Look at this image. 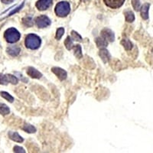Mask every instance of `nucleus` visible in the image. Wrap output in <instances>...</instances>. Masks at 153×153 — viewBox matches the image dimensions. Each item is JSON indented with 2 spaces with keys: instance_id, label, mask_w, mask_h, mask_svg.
Returning <instances> with one entry per match:
<instances>
[{
  "instance_id": "nucleus-18",
  "label": "nucleus",
  "mask_w": 153,
  "mask_h": 153,
  "mask_svg": "<svg viewBox=\"0 0 153 153\" xmlns=\"http://www.w3.org/2000/svg\"><path fill=\"white\" fill-rule=\"evenodd\" d=\"M74 55L76 56L77 58H82L83 57V54H82V49L80 47V45H76L74 47Z\"/></svg>"
},
{
  "instance_id": "nucleus-14",
  "label": "nucleus",
  "mask_w": 153,
  "mask_h": 153,
  "mask_svg": "<svg viewBox=\"0 0 153 153\" xmlns=\"http://www.w3.org/2000/svg\"><path fill=\"white\" fill-rule=\"evenodd\" d=\"M95 42L96 44H97V47L100 48H105L108 45V43H109L107 41L105 40L104 38H102L101 36L96 38Z\"/></svg>"
},
{
  "instance_id": "nucleus-4",
  "label": "nucleus",
  "mask_w": 153,
  "mask_h": 153,
  "mask_svg": "<svg viewBox=\"0 0 153 153\" xmlns=\"http://www.w3.org/2000/svg\"><path fill=\"white\" fill-rule=\"evenodd\" d=\"M35 23H36L37 26L40 28H46L49 26L51 23L50 19L46 16H40L36 18L35 19Z\"/></svg>"
},
{
  "instance_id": "nucleus-10",
  "label": "nucleus",
  "mask_w": 153,
  "mask_h": 153,
  "mask_svg": "<svg viewBox=\"0 0 153 153\" xmlns=\"http://www.w3.org/2000/svg\"><path fill=\"white\" fill-rule=\"evenodd\" d=\"M100 57H101V59L103 60L104 63H107L110 61V58H111V55H110L109 51L106 50V48H101L100 51Z\"/></svg>"
},
{
  "instance_id": "nucleus-6",
  "label": "nucleus",
  "mask_w": 153,
  "mask_h": 153,
  "mask_svg": "<svg viewBox=\"0 0 153 153\" xmlns=\"http://www.w3.org/2000/svg\"><path fill=\"white\" fill-rule=\"evenodd\" d=\"M51 71L56 75L61 80H66L67 76H68V74H67L66 71L58 67H53L51 68Z\"/></svg>"
},
{
  "instance_id": "nucleus-21",
  "label": "nucleus",
  "mask_w": 153,
  "mask_h": 153,
  "mask_svg": "<svg viewBox=\"0 0 153 153\" xmlns=\"http://www.w3.org/2000/svg\"><path fill=\"white\" fill-rule=\"evenodd\" d=\"M0 95H1L2 97H3L4 99H5L7 101L10 102V103H12V102L14 101V98H13V97H12L9 93L5 92V91H2V92L0 93Z\"/></svg>"
},
{
  "instance_id": "nucleus-7",
  "label": "nucleus",
  "mask_w": 153,
  "mask_h": 153,
  "mask_svg": "<svg viewBox=\"0 0 153 153\" xmlns=\"http://www.w3.org/2000/svg\"><path fill=\"white\" fill-rule=\"evenodd\" d=\"M52 0H38L36 2V7L38 10H46L52 5Z\"/></svg>"
},
{
  "instance_id": "nucleus-30",
  "label": "nucleus",
  "mask_w": 153,
  "mask_h": 153,
  "mask_svg": "<svg viewBox=\"0 0 153 153\" xmlns=\"http://www.w3.org/2000/svg\"><path fill=\"white\" fill-rule=\"evenodd\" d=\"M1 1H2V2H3L5 4H9L11 2H14L15 0H1Z\"/></svg>"
},
{
  "instance_id": "nucleus-16",
  "label": "nucleus",
  "mask_w": 153,
  "mask_h": 153,
  "mask_svg": "<svg viewBox=\"0 0 153 153\" xmlns=\"http://www.w3.org/2000/svg\"><path fill=\"white\" fill-rule=\"evenodd\" d=\"M22 129L24 130L25 132H28V133H35L36 132V129L35 127H34L33 126H31V124L25 123L22 127Z\"/></svg>"
},
{
  "instance_id": "nucleus-5",
  "label": "nucleus",
  "mask_w": 153,
  "mask_h": 153,
  "mask_svg": "<svg viewBox=\"0 0 153 153\" xmlns=\"http://www.w3.org/2000/svg\"><path fill=\"white\" fill-rule=\"evenodd\" d=\"M101 37L104 38L105 40L107 41L108 42H112L115 40L114 32L110 28H103L101 31Z\"/></svg>"
},
{
  "instance_id": "nucleus-3",
  "label": "nucleus",
  "mask_w": 153,
  "mask_h": 153,
  "mask_svg": "<svg viewBox=\"0 0 153 153\" xmlns=\"http://www.w3.org/2000/svg\"><path fill=\"white\" fill-rule=\"evenodd\" d=\"M71 12V6L68 2H61L57 4L55 13L59 17H66Z\"/></svg>"
},
{
  "instance_id": "nucleus-28",
  "label": "nucleus",
  "mask_w": 153,
  "mask_h": 153,
  "mask_svg": "<svg viewBox=\"0 0 153 153\" xmlns=\"http://www.w3.org/2000/svg\"><path fill=\"white\" fill-rule=\"evenodd\" d=\"M13 149H14L15 152H17V153H22H22H25V150L23 148H22L21 146H15Z\"/></svg>"
},
{
  "instance_id": "nucleus-29",
  "label": "nucleus",
  "mask_w": 153,
  "mask_h": 153,
  "mask_svg": "<svg viewBox=\"0 0 153 153\" xmlns=\"http://www.w3.org/2000/svg\"><path fill=\"white\" fill-rule=\"evenodd\" d=\"M23 5H24V4H22L21 5H19V7L18 8H16V10H13L12 11V12H10V13H9V16H12V15H13V14H15V13H16V12H19V10H20V9H22V6H23Z\"/></svg>"
},
{
  "instance_id": "nucleus-26",
  "label": "nucleus",
  "mask_w": 153,
  "mask_h": 153,
  "mask_svg": "<svg viewBox=\"0 0 153 153\" xmlns=\"http://www.w3.org/2000/svg\"><path fill=\"white\" fill-rule=\"evenodd\" d=\"M64 34H65V28H59L57 30V32H56V38L57 40H60L64 35Z\"/></svg>"
},
{
  "instance_id": "nucleus-11",
  "label": "nucleus",
  "mask_w": 153,
  "mask_h": 153,
  "mask_svg": "<svg viewBox=\"0 0 153 153\" xmlns=\"http://www.w3.org/2000/svg\"><path fill=\"white\" fill-rule=\"evenodd\" d=\"M8 135H9V139L13 140V141L16 142V143H22L23 141H24V139H23V138L16 132H12V131H10Z\"/></svg>"
},
{
  "instance_id": "nucleus-17",
  "label": "nucleus",
  "mask_w": 153,
  "mask_h": 153,
  "mask_svg": "<svg viewBox=\"0 0 153 153\" xmlns=\"http://www.w3.org/2000/svg\"><path fill=\"white\" fill-rule=\"evenodd\" d=\"M9 113H10V110L7 105L4 104V103H0V114L5 116V115L9 114Z\"/></svg>"
},
{
  "instance_id": "nucleus-9",
  "label": "nucleus",
  "mask_w": 153,
  "mask_h": 153,
  "mask_svg": "<svg viewBox=\"0 0 153 153\" xmlns=\"http://www.w3.org/2000/svg\"><path fill=\"white\" fill-rule=\"evenodd\" d=\"M27 74L35 79H40L42 76V74L32 67H28V69H27Z\"/></svg>"
},
{
  "instance_id": "nucleus-15",
  "label": "nucleus",
  "mask_w": 153,
  "mask_h": 153,
  "mask_svg": "<svg viewBox=\"0 0 153 153\" xmlns=\"http://www.w3.org/2000/svg\"><path fill=\"white\" fill-rule=\"evenodd\" d=\"M121 45H122L123 46L124 48L127 51L131 50V49L132 48V47H133L132 43L130 42L129 39H128V38H124V39H123V40L121 41Z\"/></svg>"
},
{
  "instance_id": "nucleus-22",
  "label": "nucleus",
  "mask_w": 153,
  "mask_h": 153,
  "mask_svg": "<svg viewBox=\"0 0 153 153\" xmlns=\"http://www.w3.org/2000/svg\"><path fill=\"white\" fill-rule=\"evenodd\" d=\"M6 76H7L8 81L10 82L11 84H18L19 80H18V78L16 77V76H14V75H12V74H6Z\"/></svg>"
},
{
  "instance_id": "nucleus-1",
  "label": "nucleus",
  "mask_w": 153,
  "mask_h": 153,
  "mask_svg": "<svg viewBox=\"0 0 153 153\" xmlns=\"http://www.w3.org/2000/svg\"><path fill=\"white\" fill-rule=\"evenodd\" d=\"M42 44L40 37L35 34H29L25 38V46L31 50H36L39 48Z\"/></svg>"
},
{
  "instance_id": "nucleus-23",
  "label": "nucleus",
  "mask_w": 153,
  "mask_h": 153,
  "mask_svg": "<svg viewBox=\"0 0 153 153\" xmlns=\"http://www.w3.org/2000/svg\"><path fill=\"white\" fill-rule=\"evenodd\" d=\"M23 23H24L25 25H26V26L30 27L32 26V25H33V20H32V18L31 17H25L23 19Z\"/></svg>"
},
{
  "instance_id": "nucleus-8",
  "label": "nucleus",
  "mask_w": 153,
  "mask_h": 153,
  "mask_svg": "<svg viewBox=\"0 0 153 153\" xmlns=\"http://www.w3.org/2000/svg\"><path fill=\"white\" fill-rule=\"evenodd\" d=\"M107 6L112 9H117L123 5L125 0H103Z\"/></svg>"
},
{
  "instance_id": "nucleus-24",
  "label": "nucleus",
  "mask_w": 153,
  "mask_h": 153,
  "mask_svg": "<svg viewBox=\"0 0 153 153\" xmlns=\"http://www.w3.org/2000/svg\"><path fill=\"white\" fill-rule=\"evenodd\" d=\"M132 5L133 9L136 11L140 10L141 3H140V1H139V0H132Z\"/></svg>"
},
{
  "instance_id": "nucleus-19",
  "label": "nucleus",
  "mask_w": 153,
  "mask_h": 153,
  "mask_svg": "<svg viewBox=\"0 0 153 153\" xmlns=\"http://www.w3.org/2000/svg\"><path fill=\"white\" fill-rule=\"evenodd\" d=\"M125 18L126 21L128 22H132L135 20V16H134V13L131 11H128L125 13Z\"/></svg>"
},
{
  "instance_id": "nucleus-2",
  "label": "nucleus",
  "mask_w": 153,
  "mask_h": 153,
  "mask_svg": "<svg viewBox=\"0 0 153 153\" xmlns=\"http://www.w3.org/2000/svg\"><path fill=\"white\" fill-rule=\"evenodd\" d=\"M4 38L9 43H15L20 39L21 34L15 28H10L5 31Z\"/></svg>"
},
{
  "instance_id": "nucleus-27",
  "label": "nucleus",
  "mask_w": 153,
  "mask_h": 153,
  "mask_svg": "<svg viewBox=\"0 0 153 153\" xmlns=\"http://www.w3.org/2000/svg\"><path fill=\"white\" fill-rule=\"evenodd\" d=\"M72 39H73V40L80 42V41L82 40V37L75 31H72Z\"/></svg>"
},
{
  "instance_id": "nucleus-12",
  "label": "nucleus",
  "mask_w": 153,
  "mask_h": 153,
  "mask_svg": "<svg viewBox=\"0 0 153 153\" xmlns=\"http://www.w3.org/2000/svg\"><path fill=\"white\" fill-rule=\"evenodd\" d=\"M150 4L146 3L140 8V11H141V16L142 18L145 20H147L149 19V10Z\"/></svg>"
},
{
  "instance_id": "nucleus-25",
  "label": "nucleus",
  "mask_w": 153,
  "mask_h": 153,
  "mask_svg": "<svg viewBox=\"0 0 153 153\" xmlns=\"http://www.w3.org/2000/svg\"><path fill=\"white\" fill-rule=\"evenodd\" d=\"M8 83H9V81H8L6 74H0V84H2V85H7Z\"/></svg>"
},
{
  "instance_id": "nucleus-13",
  "label": "nucleus",
  "mask_w": 153,
  "mask_h": 153,
  "mask_svg": "<svg viewBox=\"0 0 153 153\" xmlns=\"http://www.w3.org/2000/svg\"><path fill=\"white\" fill-rule=\"evenodd\" d=\"M6 51L9 55L12 56V57H16V56L19 55L20 51H21V49L19 46H11V47L8 48Z\"/></svg>"
},
{
  "instance_id": "nucleus-20",
  "label": "nucleus",
  "mask_w": 153,
  "mask_h": 153,
  "mask_svg": "<svg viewBox=\"0 0 153 153\" xmlns=\"http://www.w3.org/2000/svg\"><path fill=\"white\" fill-rule=\"evenodd\" d=\"M65 45L68 50H71V49L73 48V46H74L73 39H72L70 36L67 37L66 40H65Z\"/></svg>"
}]
</instances>
